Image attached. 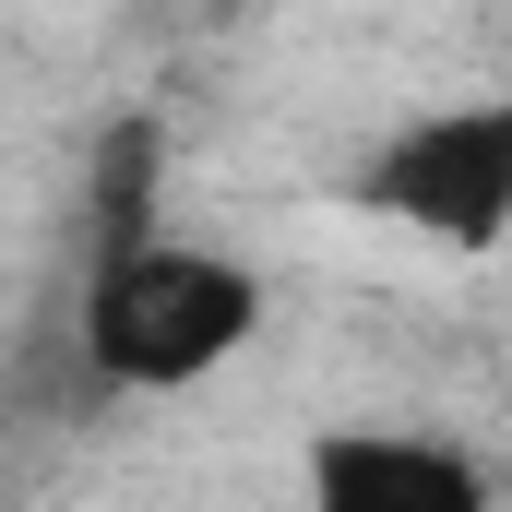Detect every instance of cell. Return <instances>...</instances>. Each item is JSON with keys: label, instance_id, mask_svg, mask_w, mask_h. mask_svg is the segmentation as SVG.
I'll return each instance as SVG.
<instances>
[{"label": "cell", "instance_id": "cell-3", "mask_svg": "<svg viewBox=\"0 0 512 512\" xmlns=\"http://www.w3.org/2000/svg\"><path fill=\"white\" fill-rule=\"evenodd\" d=\"M298 512H501L489 465L417 417H334L298 453Z\"/></svg>", "mask_w": 512, "mask_h": 512}, {"label": "cell", "instance_id": "cell-2", "mask_svg": "<svg viewBox=\"0 0 512 512\" xmlns=\"http://www.w3.org/2000/svg\"><path fill=\"white\" fill-rule=\"evenodd\" d=\"M370 215H393L429 251H501L512 239V96L417 108L370 143Z\"/></svg>", "mask_w": 512, "mask_h": 512}, {"label": "cell", "instance_id": "cell-1", "mask_svg": "<svg viewBox=\"0 0 512 512\" xmlns=\"http://www.w3.org/2000/svg\"><path fill=\"white\" fill-rule=\"evenodd\" d=\"M262 274L215 239H120L72 298V346L108 393H203L262 334Z\"/></svg>", "mask_w": 512, "mask_h": 512}]
</instances>
